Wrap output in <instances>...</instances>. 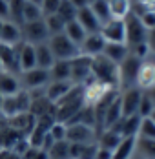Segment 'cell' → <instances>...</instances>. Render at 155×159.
Instances as JSON below:
<instances>
[{
	"label": "cell",
	"instance_id": "obj_39",
	"mask_svg": "<svg viewBox=\"0 0 155 159\" xmlns=\"http://www.w3.org/2000/svg\"><path fill=\"white\" fill-rule=\"evenodd\" d=\"M153 110H155V106H153V102H152V99L148 97V93H146V92H142V97H140L137 115H139L140 119H144V117H150Z\"/></svg>",
	"mask_w": 155,
	"mask_h": 159
},
{
	"label": "cell",
	"instance_id": "obj_49",
	"mask_svg": "<svg viewBox=\"0 0 155 159\" xmlns=\"http://www.w3.org/2000/svg\"><path fill=\"white\" fill-rule=\"evenodd\" d=\"M146 93H148V97L152 99V102H153V106H155V86H152L150 90H146Z\"/></svg>",
	"mask_w": 155,
	"mask_h": 159
},
{
	"label": "cell",
	"instance_id": "obj_45",
	"mask_svg": "<svg viewBox=\"0 0 155 159\" xmlns=\"http://www.w3.org/2000/svg\"><path fill=\"white\" fill-rule=\"evenodd\" d=\"M0 159H22V156L11 148H0Z\"/></svg>",
	"mask_w": 155,
	"mask_h": 159
},
{
	"label": "cell",
	"instance_id": "obj_15",
	"mask_svg": "<svg viewBox=\"0 0 155 159\" xmlns=\"http://www.w3.org/2000/svg\"><path fill=\"white\" fill-rule=\"evenodd\" d=\"M104 46H106V40L102 39L100 33H88L86 39L82 40V44L78 46V49H80V55L93 59L97 55H102Z\"/></svg>",
	"mask_w": 155,
	"mask_h": 159
},
{
	"label": "cell",
	"instance_id": "obj_24",
	"mask_svg": "<svg viewBox=\"0 0 155 159\" xmlns=\"http://www.w3.org/2000/svg\"><path fill=\"white\" fill-rule=\"evenodd\" d=\"M20 90H22V86H20L18 75L0 71V97L15 95V93H18Z\"/></svg>",
	"mask_w": 155,
	"mask_h": 159
},
{
	"label": "cell",
	"instance_id": "obj_4",
	"mask_svg": "<svg viewBox=\"0 0 155 159\" xmlns=\"http://www.w3.org/2000/svg\"><path fill=\"white\" fill-rule=\"evenodd\" d=\"M111 92H115L113 86L104 84V82H99V80H95V79H90L82 86V104L88 106V108H95Z\"/></svg>",
	"mask_w": 155,
	"mask_h": 159
},
{
	"label": "cell",
	"instance_id": "obj_22",
	"mask_svg": "<svg viewBox=\"0 0 155 159\" xmlns=\"http://www.w3.org/2000/svg\"><path fill=\"white\" fill-rule=\"evenodd\" d=\"M108 2V11L109 18L113 20H126L128 16L133 13V4L131 0H106Z\"/></svg>",
	"mask_w": 155,
	"mask_h": 159
},
{
	"label": "cell",
	"instance_id": "obj_10",
	"mask_svg": "<svg viewBox=\"0 0 155 159\" xmlns=\"http://www.w3.org/2000/svg\"><path fill=\"white\" fill-rule=\"evenodd\" d=\"M91 77V59L78 55L71 61V82L75 86H84Z\"/></svg>",
	"mask_w": 155,
	"mask_h": 159
},
{
	"label": "cell",
	"instance_id": "obj_32",
	"mask_svg": "<svg viewBox=\"0 0 155 159\" xmlns=\"http://www.w3.org/2000/svg\"><path fill=\"white\" fill-rule=\"evenodd\" d=\"M135 156H139L140 159H155V139H142V137H137Z\"/></svg>",
	"mask_w": 155,
	"mask_h": 159
},
{
	"label": "cell",
	"instance_id": "obj_50",
	"mask_svg": "<svg viewBox=\"0 0 155 159\" xmlns=\"http://www.w3.org/2000/svg\"><path fill=\"white\" fill-rule=\"evenodd\" d=\"M24 2H31V4H37V6H40V2H42V0H24Z\"/></svg>",
	"mask_w": 155,
	"mask_h": 159
},
{
	"label": "cell",
	"instance_id": "obj_16",
	"mask_svg": "<svg viewBox=\"0 0 155 159\" xmlns=\"http://www.w3.org/2000/svg\"><path fill=\"white\" fill-rule=\"evenodd\" d=\"M121 119H122V108H121V97L117 95L108 104V108L104 110L102 123H100V130H109V128H113ZM100 130H99V132H100Z\"/></svg>",
	"mask_w": 155,
	"mask_h": 159
},
{
	"label": "cell",
	"instance_id": "obj_12",
	"mask_svg": "<svg viewBox=\"0 0 155 159\" xmlns=\"http://www.w3.org/2000/svg\"><path fill=\"white\" fill-rule=\"evenodd\" d=\"M152 86H155V55L148 57L146 61L140 62L137 77H135V88L146 92Z\"/></svg>",
	"mask_w": 155,
	"mask_h": 159
},
{
	"label": "cell",
	"instance_id": "obj_48",
	"mask_svg": "<svg viewBox=\"0 0 155 159\" xmlns=\"http://www.w3.org/2000/svg\"><path fill=\"white\" fill-rule=\"evenodd\" d=\"M69 2H71V4H73L75 7H77V11H78V9H82V7H86V6H88V2H86V0H69Z\"/></svg>",
	"mask_w": 155,
	"mask_h": 159
},
{
	"label": "cell",
	"instance_id": "obj_7",
	"mask_svg": "<svg viewBox=\"0 0 155 159\" xmlns=\"http://www.w3.org/2000/svg\"><path fill=\"white\" fill-rule=\"evenodd\" d=\"M20 86L26 92H35V90H44L49 82V70L42 68H33L29 71H22L18 73Z\"/></svg>",
	"mask_w": 155,
	"mask_h": 159
},
{
	"label": "cell",
	"instance_id": "obj_43",
	"mask_svg": "<svg viewBox=\"0 0 155 159\" xmlns=\"http://www.w3.org/2000/svg\"><path fill=\"white\" fill-rule=\"evenodd\" d=\"M22 159H47V154L44 150L37 148V146H29V148L22 154Z\"/></svg>",
	"mask_w": 155,
	"mask_h": 159
},
{
	"label": "cell",
	"instance_id": "obj_2",
	"mask_svg": "<svg viewBox=\"0 0 155 159\" xmlns=\"http://www.w3.org/2000/svg\"><path fill=\"white\" fill-rule=\"evenodd\" d=\"M29 106H31V95L26 90H20L18 93L9 97H0V115L6 117V119L15 117V115L24 113V111H29Z\"/></svg>",
	"mask_w": 155,
	"mask_h": 159
},
{
	"label": "cell",
	"instance_id": "obj_23",
	"mask_svg": "<svg viewBox=\"0 0 155 159\" xmlns=\"http://www.w3.org/2000/svg\"><path fill=\"white\" fill-rule=\"evenodd\" d=\"M139 126H140V117L139 115H130V117H122L113 130L119 132L121 137H133L139 134Z\"/></svg>",
	"mask_w": 155,
	"mask_h": 159
},
{
	"label": "cell",
	"instance_id": "obj_11",
	"mask_svg": "<svg viewBox=\"0 0 155 159\" xmlns=\"http://www.w3.org/2000/svg\"><path fill=\"white\" fill-rule=\"evenodd\" d=\"M99 33L108 44H126V24L122 20L109 18L106 24H102Z\"/></svg>",
	"mask_w": 155,
	"mask_h": 159
},
{
	"label": "cell",
	"instance_id": "obj_28",
	"mask_svg": "<svg viewBox=\"0 0 155 159\" xmlns=\"http://www.w3.org/2000/svg\"><path fill=\"white\" fill-rule=\"evenodd\" d=\"M102 55L108 57L109 61H113L115 64H121L130 55V48H128V44H108L106 42Z\"/></svg>",
	"mask_w": 155,
	"mask_h": 159
},
{
	"label": "cell",
	"instance_id": "obj_34",
	"mask_svg": "<svg viewBox=\"0 0 155 159\" xmlns=\"http://www.w3.org/2000/svg\"><path fill=\"white\" fill-rule=\"evenodd\" d=\"M46 154H47V159H71L68 141H57Z\"/></svg>",
	"mask_w": 155,
	"mask_h": 159
},
{
	"label": "cell",
	"instance_id": "obj_31",
	"mask_svg": "<svg viewBox=\"0 0 155 159\" xmlns=\"http://www.w3.org/2000/svg\"><path fill=\"white\" fill-rule=\"evenodd\" d=\"M64 35L73 42V44H77V46H80L82 44V40L86 39V35L88 33L84 31V28L78 24L77 20H71V22H68L66 26H64Z\"/></svg>",
	"mask_w": 155,
	"mask_h": 159
},
{
	"label": "cell",
	"instance_id": "obj_33",
	"mask_svg": "<svg viewBox=\"0 0 155 159\" xmlns=\"http://www.w3.org/2000/svg\"><path fill=\"white\" fill-rule=\"evenodd\" d=\"M55 15L59 16L64 24H68V22H71V20L77 18V7L69 0H60V6H59V9H57Z\"/></svg>",
	"mask_w": 155,
	"mask_h": 159
},
{
	"label": "cell",
	"instance_id": "obj_54",
	"mask_svg": "<svg viewBox=\"0 0 155 159\" xmlns=\"http://www.w3.org/2000/svg\"><path fill=\"white\" fill-rule=\"evenodd\" d=\"M2 24H4V20H0V30H2Z\"/></svg>",
	"mask_w": 155,
	"mask_h": 159
},
{
	"label": "cell",
	"instance_id": "obj_27",
	"mask_svg": "<svg viewBox=\"0 0 155 159\" xmlns=\"http://www.w3.org/2000/svg\"><path fill=\"white\" fill-rule=\"evenodd\" d=\"M35 59H37V68L49 70V68L53 66L55 57H53L51 49L47 46V42H42V44H37V46H35Z\"/></svg>",
	"mask_w": 155,
	"mask_h": 159
},
{
	"label": "cell",
	"instance_id": "obj_19",
	"mask_svg": "<svg viewBox=\"0 0 155 159\" xmlns=\"http://www.w3.org/2000/svg\"><path fill=\"white\" fill-rule=\"evenodd\" d=\"M73 86H75V84L69 82V80H49L47 86H46V90H44L46 99L51 102V104H55V102H59Z\"/></svg>",
	"mask_w": 155,
	"mask_h": 159
},
{
	"label": "cell",
	"instance_id": "obj_29",
	"mask_svg": "<svg viewBox=\"0 0 155 159\" xmlns=\"http://www.w3.org/2000/svg\"><path fill=\"white\" fill-rule=\"evenodd\" d=\"M121 139H122V137H121L119 132H115L113 128H109V130H100L99 135H97V144H99L100 148H106V150H111V152H113Z\"/></svg>",
	"mask_w": 155,
	"mask_h": 159
},
{
	"label": "cell",
	"instance_id": "obj_26",
	"mask_svg": "<svg viewBox=\"0 0 155 159\" xmlns=\"http://www.w3.org/2000/svg\"><path fill=\"white\" fill-rule=\"evenodd\" d=\"M49 80H69L71 82V61H55L49 68Z\"/></svg>",
	"mask_w": 155,
	"mask_h": 159
},
{
	"label": "cell",
	"instance_id": "obj_37",
	"mask_svg": "<svg viewBox=\"0 0 155 159\" xmlns=\"http://www.w3.org/2000/svg\"><path fill=\"white\" fill-rule=\"evenodd\" d=\"M91 11L95 13V16L100 20V24H106L109 20V11H108V2L106 0H97L95 4L90 6Z\"/></svg>",
	"mask_w": 155,
	"mask_h": 159
},
{
	"label": "cell",
	"instance_id": "obj_21",
	"mask_svg": "<svg viewBox=\"0 0 155 159\" xmlns=\"http://www.w3.org/2000/svg\"><path fill=\"white\" fill-rule=\"evenodd\" d=\"M18 68H20V73L37 68L35 46L33 44H28V42H20L18 44Z\"/></svg>",
	"mask_w": 155,
	"mask_h": 159
},
{
	"label": "cell",
	"instance_id": "obj_9",
	"mask_svg": "<svg viewBox=\"0 0 155 159\" xmlns=\"http://www.w3.org/2000/svg\"><path fill=\"white\" fill-rule=\"evenodd\" d=\"M124 24H126V44H128V48H133V46H139L142 42H146L148 30L140 24L139 16L135 13L128 16L124 20Z\"/></svg>",
	"mask_w": 155,
	"mask_h": 159
},
{
	"label": "cell",
	"instance_id": "obj_6",
	"mask_svg": "<svg viewBox=\"0 0 155 159\" xmlns=\"http://www.w3.org/2000/svg\"><path fill=\"white\" fill-rule=\"evenodd\" d=\"M97 128L86 126V125H66V141L71 144H91L97 143Z\"/></svg>",
	"mask_w": 155,
	"mask_h": 159
},
{
	"label": "cell",
	"instance_id": "obj_42",
	"mask_svg": "<svg viewBox=\"0 0 155 159\" xmlns=\"http://www.w3.org/2000/svg\"><path fill=\"white\" fill-rule=\"evenodd\" d=\"M49 135L55 139V141H66V125L64 123H53L49 128Z\"/></svg>",
	"mask_w": 155,
	"mask_h": 159
},
{
	"label": "cell",
	"instance_id": "obj_5",
	"mask_svg": "<svg viewBox=\"0 0 155 159\" xmlns=\"http://www.w3.org/2000/svg\"><path fill=\"white\" fill-rule=\"evenodd\" d=\"M140 62H142L140 59L133 57V55L130 53L122 62L119 64V92L135 86V77H137Z\"/></svg>",
	"mask_w": 155,
	"mask_h": 159
},
{
	"label": "cell",
	"instance_id": "obj_53",
	"mask_svg": "<svg viewBox=\"0 0 155 159\" xmlns=\"http://www.w3.org/2000/svg\"><path fill=\"white\" fill-rule=\"evenodd\" d=\"M131 159H140V157H139V156H133V157H131Z\"/></svg>",
	"mask_w": 155,
	"mask_h": 159
},
{
	"label": "cell",
	"instance_id": "obj_47",
	"mask_svg": "<svg viewBox=\"0 0 155 159\" xmlns=\"http://www.w3.org/2000/svg\"><path fill=\"white\" fill-rule=\"evenodd\" d=\"M95 159H111V150H106V148H97V154H95Z\"/></svg>",
	"mask_w": 155,
	"mask_h": 159
},
{
	"label": "cell",
	"instance_id": "obj_52",
	"mask_svg": "<svg viewBox=\"0 0 155 159\" xmlns=\"http://www.w3.org/2000/svg\"><path fill=\"white\" fill-rule=\"evenodd\" d=\"M86 2H88V6H91V4H95V2H97V0H86Z\"/></svg>",
	"mask_w": 155,
	"mask_h": 159
},
{
	"label": "cell",
	"instance_id": "obj_14",
	"mask_svg": "<svg viewBox=\"0 0 155 159\" xmlns=\"http://www.w3.org/2000/svg\"><path fill=\"white\" fill-rule=\"evenodd\" d=\"M119 97H121L122 117L137 115L140 97H142V90H139V88H135V86H133V88H128V90H122V92H119Z\"/></svg>",
	"mask_w": 155,
	"mask_h": 159
},
{
	"label": "cell",
	"instance_id": "obj_40",
	"mask_svg": "<svg viewBox=\"0 0 155 159\" xmlns=\"http://www.w3.org/2000/svg\"><path fill=\"white\" fill-rule=\"evenodd\" d=\"M131 4H133V13L135 15L155 11V0H131Z\"/></svg>",
	"mask_w": 155,
	"mask_h": 159
},
{
	"label": "cell",
	"instance_id": "obj_46",
	"mask_svg": "<svg viewBox=\"0 0 155 159\" xmlns=\"http://www.w3.org/2000/svg\"><path fill=\"white\" fill-rule=\"evenodd\" d=\"M0 20H9V0H0Z\"/></svg>",
	"mask_w": 155,
	"mask_h": 159
},
{
	"label": "cell",
	"instance_id": "obj_35",
	"mask_svg": "<svg viewBox=\"0 0 155 159\" xmlns=\"http://www.w3.org/2000/svg\"><path fill=\"white\" fill-rule=\"evenodd\" d=\"M40 18H44V16H42V11H40V6L31 4V2H24L22 24H26V22H35V20H40Z\"/></svg>",
	"mask_w": 155,
	"mask_h": 159
},
{
	"label": "cell",
	"instance_id": "obj_41",
	"mask_svg": "<svg viewBox=\"0 0 155 159\" xmlns=\"http://www.w3.org/2000/svg\"><path fill=\"white\" fill-rule=\"evenodd\" d=\"M60 6V0H42L40 2V11H42V16H49L55 15L57 9Z\"/></svg>",
	"mask_w": 155,
	"mask_h": 159
},
{
	"label": "cell",
	"instance_id": "obj_25",
	"mask_svg": "<svg viewBox=\"0 0 155 159\" xmlns=\"http://www.w3.org/2000/svg\"><path fill=\"white\" fill-rule=\"evenodd\" d=\"M135 144H137V135L122 137L115 146V150L111 152V159H131L135 156Z\"/></svg>",
	"mask_w": 155,
	"mask_h": 159
},
{
	"label": "cell",
	"instance_id": "obj_3",
	"mask_svg": "<svg viewBox=\"0 0 155 159\" xmlns=\"http://www.w3.org/2000/svg\"><path fill=\"white\" fill-rule=\"evenodd\" d=\"M47 46L51 49L55 61H73L75 57L80 55L78 46L73 44L64 33H59V35L49 37V39H47Z\"/></svg>",
	"mask_w": 155,
	"mask_h": 159
},
{
	"label": "cell",
	"instance_id": "obj_30",
	"mask_svg": "<svg viewBox=\"0 0 155 159\" xmlns=\"http://www.w3.org/2000/svg\"><path fill=\"white\" fill-rule=\"evenodd\" d=\"M99 144L91 143V144H71L69 143V154L71 159H95Z\"/></svg>",
	"mask_w": 155,
	"mask_h": 159
},
{
	"label": "cell",
	"instance_id": "obj_1",
	"mask_svg": "<svg viewBox=\"0 0 155 159\" xmlns=\"http://www.w3.org/2000/svg\"><path fill=\"white\" fill-rule=\"evenodd\" d=\"M91 77L119 90V64L109 61L104 55H97L91 59Z\"/></svg>",
	"mask_w": 155,
	"mask_h": 159
},
{
	"label": "cell",
	"instance_id": "obj_20",
	"mask_svg": "<svg viewBox=\"0 0 155 159\" xmlns=\"http://www.w3.org/2000/svg\"><path fill=\"white\" fill-rule=\"evenodd\" d=\"M77 20L78 24L84 28V31L86 33H99L100 31V28H102V24H100V20L95 16V13L91 11V7L90 6H86V7H82V9H78L77 11Z\"/></svg>",
	"mask_w": 155,
	"mask_h": 159
},
{
	"label": "cell",
	"instance_id": "obj_36",
	"mask_svg": "<svg viewBox=\"0 0 155 159\" xmlns=\"http://www.w3.org/2000/svg\"><path fill=\"white\" fill-rule=\"evenodd\" d=\"M44 24H46V30L49 33V37L53 35H59V33H64V22L57 15H49V16H44Z\"/></svg>",
	"mask_w": 155,
	"mask_h": 159
},
{
	"label": "cell",
	"instance_id": "obj_13",
	"mask_svg": "<svg viewBox=\"0 0 155 159\" xmlns=\"http://www.w3.org/2000/svg\"><path fill=\"white\" fill-rule=\"evenodd\" d=\"M0 71L6 73H20L18 68V46L0 44Z\"/></svg>",
	"mask_w": 155,
	"mask_h": 159
},
{
	"label": "cell",
	"instance_id": "obj_17",
	"mask_svg": "<svg viewBox=\"0 0 155 159\" xmlns=\"http://www.w3.org/2000/svg\"><path fill=\"white\" fill-rule=\"evenodd\" d=\"M22 40V28L11 22V20H6L2 24V30H0V44H7V46H18Z\"/></svg>",
	"mask_w": 155,
	"mask_h": 159
},
{
	"label": "cell",
	"instance_id": "obj_8",
	"mask_svg": "<svg viewBox=\"0 0 155 159\" xmlns=\"http://www.w3.org/2000/svg\"><path fill=\"white\" fill-rule=\"evenodd\" d=\"M20 28H22V40L28 42V44L37 46V44L47 42V39H49V33H47L46 24H44V18L35 20V22H26Z\"/></svg>",
	"mask_w": 155,
	"mask_h": 159
},
{
	"label": "cell",
	"instance_id": "obj_18",
	"mask_svg": "<svg viewBox=\"0 0 155 159\" xmlns=\"http://www.w3.org/2000/svg\"><path fill=\"white\" fill-rule=\"evenodd\" d=\"M7 121V125L13 128L15 132H18L20 135H29V132L33 130V126H35V115L33 113H29V111H24V113H18V115H15V117H9V119H6Z\"/></svg>",
	"mask_w": 155,
	"mask_h": 159
},
{
	"label": "cell",
	"instance_id": "obj_51",
	"mask_svg": "<svg viewBox=\"0 0 155 159\" xmlns=\"http://www.w3.org/2000/svg\"><path fill=\"white\" fill-rule=\"evenodd\" d=\"M150 119H152V121H153V123H155V110L152 111V115H150Z\"/></svg>",
	"mask_w": 155,
	"mask_h": 159
},
{
	"label": "cell",
	"instance_id": "obj_44",
	"mask_svg": "<svg viewBox=\"0 0 155 159\" xmlns=\"http://www.w3.org/2000/svg\"><path fill=\"white\" fill-rule=\"evenodd\" d=\"M140 20V24L150 31V30H153L155 28V11H152V13H142V15H137Z\"/></svg>",
	"mask_w": 155,
	"mask_h": 159
},
{
	"label": "cell",
	"instance_id": "obj_38",
	"mask_svg": "<svg viewBox=\"0 0 155 159\" xmlns=\"http://www.w3.org/2000/svg\"><path fill=\"white\" fill-rule=\"evenodd\" d=\"M137 137H142V139H155V123L150 117L140 119V126H139Z\"/></svg>",
	"mask_w": 155,
	"mask_h": 159
}]
</instances>
